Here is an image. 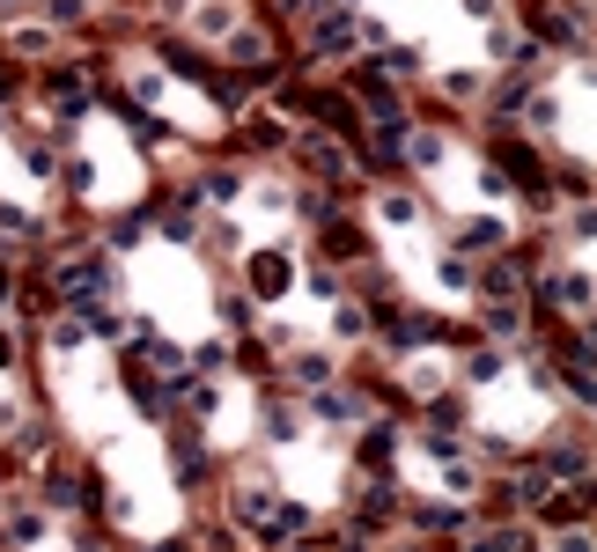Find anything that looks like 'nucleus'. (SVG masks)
Returning <instances> with one entry per match:
<instances>
[{
	"mask_svg": "<svg viewBox=\"0 0 597 552\" xmlns=\"http://www.w3.org/2000/svg\"><path fill=\"white\" fill-rule=\"evenodd\" d=\"M354 45H362V23H354L347 8H324V15H310V59H347Z\"/></svg>",
	"mask_w": 597,
	"mask_h": 552,
	"instance_id": "f257e3e1",
	"label": "nucleus"
},
{
	"mask_svg": "<svg viewBox=\"0 0 597 552\" xmlns=\"http://www.w3.org/2000/svg\"><path fill=\"white\" fill-rule=\"evenodd\" d=\"M288 288H296V258H288V251H258V258H251V295L274 302V295H288Z\"/></svg>",
	"mask_w": 597,
	"mask_h": 552,
	"instance_id": "f03ea898",
	"label": "nucleus"
},
{
	"mask_svg": "<svg viewBox=\"0 0 597 552\" xmlns=\"http://www.w3.org/2000/svg\"><path fill=\"white\" fill-rule=\"evenodd\" d=\"M133 354L148 361V368H163L170 384H177V376H192V354H185L177 339H155V332H141V339H133Z\"/></svg>",
	"mask_w": 597,
	"mask_h": 552,
	"instance_id": "7ed1b4c3",
	"label": "nucleus"
},
{
	"mask_svg": "<svg viewBox=\"0 0 597 552\" xmlns=\"http://www.w3.org/2000/svg\"><path fill=\"white\" fill-rule=\"evenodd\" d=\"M37 501L45 508H81V472L75 464H45V472H37Z\"/></svg>",
	"mask_w": 597,
	"mask_h": 552,
	"instance_id": "20e7f679",
	"label": "nucleus"
},
{
	"mask_svg": "<svg viewBox=\"0 0 597 552\" xmlns=\"http://www.w3.org/2000/svg\"><path fill=\"white\" fill-rule=\"evenodd\" d=\"M539 302H553V310H590V273H553L546 288H539Z\"/></svg>",
	"mask_w": 597,
	"mask_h": 552,
	"instance_id": "39448f33",
	"label": "nucleus"
},
{
	"mask_svg": "<svg viewBox=\"0 0 597 552\" xmlns=\"http://www.w3.org/2000/svg\"><path fill=\"white\" fill-rule=\"evenodd\" d=\"M546 494H553V472H546V464H523L517 479L501 486V501H509V508H539Z\"/></svg>",
	"mask_w": 597,
	"mask_h": 552,
	"instance_id": "423d86ee",
	"label": "nucleus"
},
{
	"mask_svg": "<svg viewBox=\"0 0 597 552\" xmlns=\"http://www.w3.org/2000/svg\"><path fill=\"white\" fill-rule=\"evenodd\" d=\"M495 251H501V221L495 214H473L457 229V258H495Z\"/></svg>",
	"mask_w": 597,
	"mask_h": 552,
	"instance_id": "0eeeda50",
	"label": "nucleus"
},
{
	"mask_svg": "<svg viewBox=\"0 0 597 552\" xmlns=\"http://www.w3.org/2000/svg\"><path fill=\"white\" fill-rule=\"evenodd\" d=\"M406 516H413V523H421V530H435V538H465V530H473V516H465V508H450V501L406 508Z\"/></svg>",
	"mask_w": 597,
	"mask_h": 552,
	"instance_id": "6e6552de",
	"label": "nucleus"
},
{
	"mask_svg": "<svg viewBox=\"0 0 597 552\" xmlns=\"http://www.w3.org/2000/svg\"><path fill=\"white\" fill-rule=\"evenodd\" d=\"M465 545H473V552H539V545H531V530H517V523H495V530H465Z\"/></svg>",
	"mask_w": 597,
	"mask_h": 552,
	"instance_id": "1a4fd4ad",
	"label": "nucleus"
},
{
	"mask_svg": "<svg viewBox=\"0 0 597 552\" xmlns=\"http://www.w3.org/2000/svg\"><path fill=\"white\" fill-rule=\"evenodd\" d=\"M310 412H318V420H332V428H354V420H362V398H354V390H332V384H324L318 398H310Z\"/></svg>",
	"mask_w": 597,
	"mask_h": 552,
	"instance_id": "9d476101",
	"label": "nucleus"
},
{
	"mask_svg": "<svg viewBox=\"0 0 597 552\" xmlns=\"http://www.w3.org/2000/svg\"><path fill=\"white\" fill-rule=\"evenodd\" d=\"M324 258H369V236L354 221H324Z\"/></svg>",
	"mask_w": 597,
	"mask_h": 552,
	"instance_id": "9b49d317",
	"label": "nucleus"
},
{
	"mask_svg": "<svg viewBox=\"0 0 597 552\" xmlns=\"http://www.w3.org/2000/svg\"><path fill=\"white\" fill-rule=\"evenodd\" d=\"M163 59H170V74H185V81H199V89H207V74H214V59H207V52H199V45H177V37L163 45Z\"/></svg>",
	"mask_w": 597,
	"mask_h": 552,
	"instance_id": "f8f14e48",
	"label": "nucleus"
},
{
	"mask_svg": "<svg viewBox=\"0 0 597 552\" xmlns=\"http://www.w3.org/2000/svg\"><path fill=\"white\" fill-rule=\"evenodd\" d=\"M332 368H340L332 354H296V361H288V376H296L302 390H324V384H332Z\"/></svg>",
	"mask_w": 597,
	"mask_h": 552,
	"instance_id": "ddd939ff",
	"label": "nucleus"
},
{
	"mask_svg": "<svg viewBox=\"0 0 597 552\" xmlns=\"http://www.w3.org/2000/svg\"><path fill=\"white\" fill-rule=\"evenodd\" d=\"M236 192H244V177H236V169H207L192 199H214V207H229V199H236Z\"/></svg>",
	"mask_w": 597,
	"mask_h": 552,
	"instance_id": "4468645a",
	"label": "nucleus"
},
{
	"mask_svg": "<svg viewBox=\"0 0 597 552\" xmlns=\"http://www.w3.org/2000/svg\"><path fill=\"white\" fill-rule=\"evenodd\" d=\"M119 111H125V125H133V141H141V147H170V125H155L141 103H119Z\"/></svg>",
	"mask_w": 597,
	"mask_h": 552,
	"instance_id": "2eb2a0df",
	"label": "nucleus"
},
{
	"mask_svg": "<svg viewBox=\"0 0 597 552\" xmlns=\"http://www.w3.org/2000/svg\"><path fill=\"white\" fill-rule=\"evenodd\" d=\"M170 450H177V464H185V472H177L185 486H199V479H207V450H199L192 434H170Z\"/></svg>",
	"mask_w": 597,
	"mask_h": 552,
	"instance_id": "dca6fc26",
	"label": "nucleus"
},
{
	"mask_svg": "<svg viewBox=\"0 0 597 552\" xmlns=\"http://www.w3.org/2000/svg\"><path fill=\"white\" fill-rule=\"evenodd\" d=\"M428 434H465V398H435L428 406Z\"/></svg>",
	"mask_w": 597,
	"mask_h": 552,
	"instance_id": "f3484780",
	"label": "nucleus"
},
{
	"mask_svg": "<svg viewBox=\"0 0 597 552\" xmlns=\"http://www.w3.org/2000/svg\"><path fill=\"white\" fill-rule=\"evenodd\" d=\"M391 450H398V420H391V428H369V434H362V464H391Z\"/></svg>",
	"mask_w": 597,
	"mask_h": 552,
	"instance_id": "a211bd4d",
	"label": "nucleus"
},
{
	"mask_svg": "<svg viewBox=\"0 0 597 552\" xmlns=\"http://www.w3.org/2000/svg\"><path fill=\"white\" fill-rule=\"evenodd\" d=\"M501 368H509V361H501V346H479V354L465 361V376H473V384H495Z\"/></svg>",
	"mask_w": 597,
	"mask_h": 552,
	"instance_id": "6ab92c4d",
	"label": "nucleus"
},
{
	"mask_svg": "<svg viewBox=\"0 0 597 552\" xmlns=\"http://www.w3.org/2000/svg\"><path fill=\"white\" fill-rule=\"evenodd\" d=\"M443 280H450V288H457V295H473V288H479V265L450 251V258H443Z\"/></svg>",
	"mask_w": 597,
	"mask_h": 552,
	"instance_id": "aec40b11",
	"label": "nucleus"
},
{
	"mask_svg": "<svg viewBox=\"0 0 597 552\" xmlns=\"http://www.w3.org/2000/svg\"><path fill=\"white\" fill-rule=\"evenodd\" d=\"M141 229H148L141 214H119L111 229H103V236H111V251H133V243H141Z\"/></svg>",
	"mask_w": 597,
	"mask_h": 552,
	"instance_id": "412c9836",
	"label": "nucleus"
},
{
	"mask_svg": "<svg viewBox=\"0 0 597 552\" xmlns=\"http://www.w3.org/2000/svg\"><path fill=\"white\" fill-rule=\"evenodd\" d=\"M192 368H199V376H214V368H229V339H207V346H192Z\"/></svg>",
	"mask_w": 597,
	"mask_h": 552,
	"instance_id": "4be33fe9",
	"label": "nucleus"
},
{
	"mask_svg": "<svg viewBox=\"0 0 597 552\" xmlns=\"http://www.w3.org/2000/svg\"><path fill=\"white\" fill-rule=\"evenodd\" d=\"M266 434H274V442H296V434H302V420H296L288 406H266Z\"/></svg>",
	"mask_w": 597,
	"mask_h": 552,
	"instance_id": "5701e85b",
	"label": "nucleus"
},
{
	"mask_svg": "<svg viewBox=\"0 0 597 552\" xmlns=\"http://www.w3.org/2000/svg\"><path fill=\"white\" fill-rule=\"evenodd\" d=\"M81 15H89V0H45V23H59V30H75Z\"/></svg>",
	"mask_w": 597,
	"mask_h": 552,
	"instance_id": "b1692460",
	"label": "nucleus"
},
{
	"mask_svg": "<svg viewBox=\"0 0 597 552\" xmlns=\"http://www.w3.org/2000/svg\"><path fill=\"white\" fill-rule=\"evenodd\" d=\"M332 310H340L332 324H340L347 339H362V332H369V310H362V302H332Z\"/></svg>",
	"mask_w": 597,
	"mask_h": 552,
	"instance_id": "393cba45",
	"label": "nucleus"
},
{
	"mask_svg": "<svg viewBox=\"0 0 597 552\" xmlns=\"http://www.w3.org/2000/svg\"><path fill=\"white\" fill-rule=\"evenodd\" d=\"M487 324L495 332H523V302H487Z\"/></svg>",
	"mask_w": 597,
	"mask_h": 552,
	"instance_id": "a878e982",
	"label": "nucleus"
},
{
	"mask_svg": "<svg viewBox=\"0 0 597 552\" xmlns=\"http://www.w3.org/2000/svg\"><path fill=\"white\" fill-rule=\"evenodd\" d=\"M310 295H318V302H340L347 288H340V273H332V265H318V273H310Z\"/></svg>",
	"mask_w": 597,
	"mask_h": 552,
	"instance_id": "bb28decb",
	"label": "nucleus"
},
{
	"mask_svg": "<svg viewBox=\"0 0 597 552\" xmlns=\"http://www.w3.org/2000/svg\"><path fill=\"white\" fill-rule=\"evenodd\" d=\"M384 214L391 221H421V199L413 192H384Z\"/></svg>",
	"mask_w": 597,
	"mask_h": 552,
	"instance_id": "cd10ccee",
	"label": "nucleus"
},
{
	"mask_svg": "<svg viewBox=\"0 0 597 552\" xmlns=\"http://www.w3.org/2000/svg\"><path fill=\"white\" fill-rule=\"evenodd\" d=\"M222 324H229V332H244V324H251V295H222Z\"/></svg>",
	"mask_w": 597,
	"mask_h": 552,
	"instance_id": "c85d7f7f",
	"label": "nucleus"
},
{
	"mask_svg": "<svg viewBox=\"0 0 597 552\" xmlns=\"http://www.w3.org/2000/svg\"><path fill=\"white\" fill-rule=\"evenodd\" d=\"M8 538H15V545H37V538H45V516H15Z\"/></svg>",
	"mask_w": 597,
	"mask_h": 552,
	"instance_id": "c756f323",
	"label": "nucleus"
},
{
	"mask_svg": "<svg viewBox=\"0 0 597 552\" xmlns=\"http://www.w3.org/2000/svg\"><path fill=\"white\" fill-rule=\"evenodd\" d=\"M561 192H568V199H590V169H583V163L561 169Z\"/></svg>",
	"mask_w": 597,
	"mask_h": 552,
	"instance_id": "7c9ffc66",
	"label": "nucleus"
},
{
	"mask_svg": "<svg viewBox=\"0 0 597 552\" xmlns=\"http://www.w3.org/2000/svg\"><path fill=\"white\" fill-rule=\"evenodd\" d=\"M332 0H280V15H296V23H310V15H324Z\"/></svg>",
	"mask_w": 597,
	"mask_h": 552,
	"instance_id": "2f4dec72",
	"label": "nucleus"
},
{
	"mask_svg": "<svg viewBox=\"0 0 597 552\" xmlns=\"http://www.w3.org/2000/svg\"><path fill=\"white\" fill-rule=\"evenodd\" d=\"M81 339H89V332H81V317H67V324H52V346H81Z\"/></svg>",
	"mask_w": 597,
	"mask_h": 552,
	"instance_id": "473e14b6",
	"label": "nucleus"
},
{
	"mask_svg": "<svg viewBox=\"0 0 597 552\" xmlns=\"http://www.w3.org/2000/svg\"><path fill=\"white\" fill-rule=\"evenodd\" d=\"M561 552H590V530H561Z\"/></svg>",
	"mask_w": 597,
	"mask_h": 552,
	"instance_id": "72a5a7b5",
	"label": "nucleus"
},
{
	"mask_svg": "<svg viewBox=\"0 0 597 552\" xmlns=\"http://www.w3.org/2000/svg\"><path fill=\"white\" fill-rule=\"evenodd\" d=\"M15 81H23V74H15V67H8V59H0V103L15 97Z\"/></svg>",
	"mask_w": 597,
	"mask_h": 552,
	"instance_id": "f704fd0d",
	"label": "nucleus"
},
{
	"mask_svg": "<svg viewBox=\"0 0 597 552\" xmlns=\"http://www.w3.org/2000/svg\"><path fill=\"white\" fill-rule=\"evenodd\" d=\"M8 368H15V339L0 332V376H8Z\"/></svg>",
	"mask_w": 597,
	"mask_h": 552,
	"instance_id": "c9c22d12",
	"label": "nucleus"
},
{
	"mask_svg": "<svg viewBox=\"0 0 597 552\" xmlns=\"http://www.w3.org/2000/svg\"><path fill=\"white\" fill-rule=\"evenodd\" d=\"M8 295H15V280H8V265H0V310H8Z\"/></svg>",
	"mask_w": 597,
	"mask_h": 552,
	"instance_id": "e433bc0d",
	"label": "nucleus"
},
{
	"mask_svg": "<svg viewBox=\"0 0 597 552\" xmlns=\"http://www.w3.org/2000/svg\"><path fill=\"white\" fill-rule=\"evenodd\" d=\"M15 8H23V0H0V15H15Z\"/></svg>",
	"mask_w": 597,
	"mask_h": 552,
	"instance_id": "4c0bfd02",
	"label": "nucleus"
}]
</instances>
